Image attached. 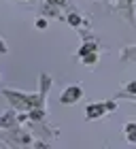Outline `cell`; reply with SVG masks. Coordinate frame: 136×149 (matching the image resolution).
<instances>
[{
	"label": "cell",
	"instance_id": "6da1fadb",
	"mask_svg": "<svg viewBox=\"0 0 136 149\" xmlns=\"http://www.w3.org/2000/svg\"><path fill=\"white\" fill-rule=\"evenodd\" d=\"M83 96V90L77 85H72V87H68V90L62 92V96H60V102L62 104H72V102H77V100Z\"/></svg>",
	"mask_w": 136,
	"mask_h": 149
},
{
	"label": "cell",
	"instance_id": "7a4b0ae2",
	"mask_svg": "<svg viewBox=\"0 0 136 149\" xmlns=\"http://www.w3.org/2000/svg\"><path fill=\"white\" fill-rule=\"evenodd\" d=\"M113 104H106V107H102V104H92L90 109H87V117L94 119V117H100V113H104V109H111Z\"/></svg>",
	"mask_w": 136,
	"mask_h": 149
},
{
	"label": "cell",
	"instance_id": "277c9868",
	"mask_svg": "<svg viewBox=\"0 0 136 149\" xmlns=\"http://www.w3.org/2000/svg\"><path fill=\"white\" fill-rule=\"evenodd\" d=\"M128 90H130V92H136V83H132L130 87H128Z\"/></svg>",
	"mask_w": 136,
	"mask_h": 149
},
{
	"label": "cell",
	"instance_id": "3957f363",
	"mask_svg": "<svg viewBox=\"0 0 136 149\" xmlns=\"http://www.w3.org/2000/svg\"><path fill=\"white\" fill-rule=\"evenodd\" d=\"M126 136L130 143H136V124H126Z\"/></svg>",
	"mask_w": 136,
	"mask_h": 149
}]
</instances>
